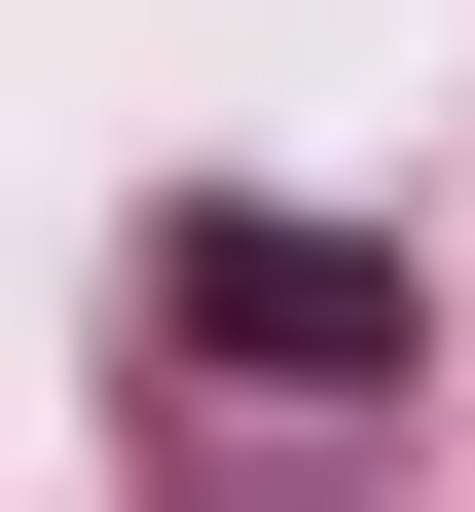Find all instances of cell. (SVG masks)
Instances as JSON below:
<instances>
[{
    "instance_id": "cell-1",
    "label": "cell",
    "mask_w": 475,
    "mask_h": 512,
    "mask_svg": "<svg viewBox=\"0 0 475 512\" xmlns=\"http://www.w3.org/2000/svg\"><path fill=\"white\" fill-rule=\"evenodd\" d=\"M147 330H183V366H402V256H366V220H183Z\"/></svg>"
}]
</instances>
